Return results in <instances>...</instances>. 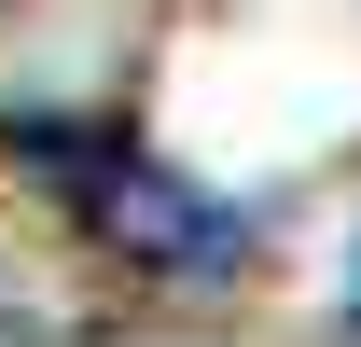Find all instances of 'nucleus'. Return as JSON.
<instances>
[{
	"mask_svg": "<svg viewBox=\"0 0 361 347\" xmlns=\"http://www.w3.org/2000/svg\"><path fill=\"white\" fill-rule=\"evenodd\" d=\"M14 167L56 181V195H70V222H84L97 250L153 264V278H236V264H250V222H236L209 181H180L153 139H126V126L28 111V126H14Z\"/></svg>",
	"mask_w": 361,
	"mask_h": 347,
	"instance_id": "f257e3e1",
	"label": "nucleus"
},
{
	"mask_svg": "<svg viewBox=\"0 0 361 347\" xmlns=\"http://www.w3.org/2000/svg\"><path fill=\"white\" fill-rule=\"evenodd\" d=\"M348 319H361V250H348Z\"/></svg>",
	"mask_w": 361,
	"mask_h": 347,
	"instance_id": "f03ea898",
	"label": "nucleus"
},
{
	"mask_svg": "<svg viewBox=\"0 0 361 347\" xmlns=\"http://www.w3.org/2000/svg\"><path fill=\"white\" fill-rule=\"evenodd\" d=\"M0 347H14V305H0Z\"/></svg>",
	"mask_w": 361,
	"mask_h": 347,
	"instance_id": "7ed1b4c3",
	"label": "nucleus"
}]
</instances>
